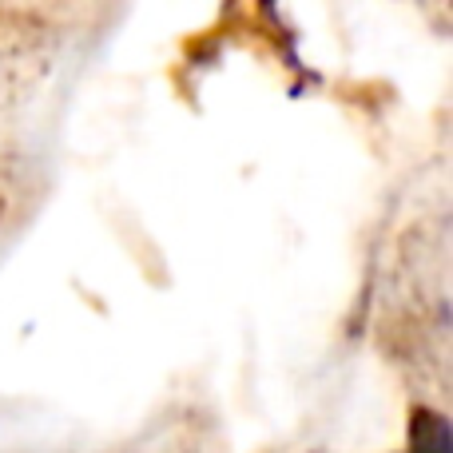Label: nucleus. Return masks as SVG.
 <instances>
[{
    "label": "nucleus",
    "mask_w": 453,
    "mask_h": 453,
    "mask_svg": "<svg viewBox=\"0 0 453 453\" xmlns=\"http://www.w3.org/2000/svg\"><path fill=\"white\" fill-rule=\"evenodd\" d=\"M410 438H414V453H449V426L434 410H418Z\"/></svg>",
    "instance_id": "nucleus-1"
}]
</instances>
